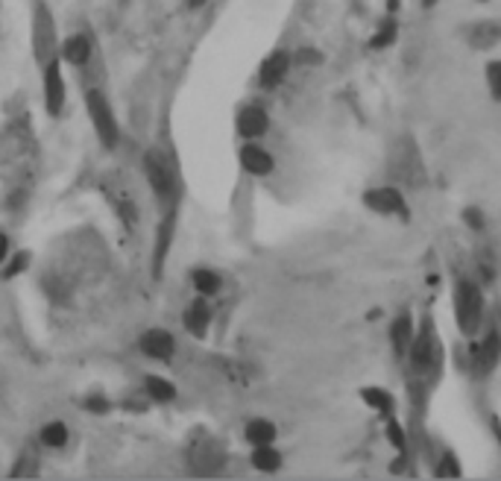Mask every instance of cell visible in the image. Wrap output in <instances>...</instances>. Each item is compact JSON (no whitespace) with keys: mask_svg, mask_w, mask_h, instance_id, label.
Segmentation results:
<instances>
[{"mask_svg":"<svg viewBox=\"0 0 501 481\" xmlns=\"http://www.w3.org/2000/svg\"><path fill=\"white\" fill-rule=\"evenodd\" d=\"M85 112L91 117V127L97 132L100 144L106 150H114L121 144V127H117V117H114L109 97L100 88H85Z\"/></svg>","mask_w":501,"mask_h":481,"instance_id":"277c9868","label":"cell"},{"mask_svg":"<svg viewBox=\"0 0 501 481\" xmlns=\"http://www.w3.org/2000/svg\"><path fill=\"white\" fill-rule=\"evenodd\" d=\"M384 6H387V15H396L402 9V0H384Z\"/></svg>","mask_w":501,"mask_h":481,"instance_id":"e575fe53","label":"cell"},{"mask_svg":"<svg viewBox=\"0 0 501 481\" xmlns=\"http://www.w3.org/2000/svg\"><path fill=\"white\" fill-rule=\"evenodd\" d=\"M364 206L381 218H399L408 223L411 221V208H408V200L404 194L396 188V185H381V188H370L364 194Z\"/></svg>","mask_w":501,"mask_h":481,"instance_id":"52a82bcc","label":"cell"},{"mask_svg":"<svg viewBox=\"0 0 501 481\" xmlns=\"http://www.w3.org/2000/svg\"><path fill=\"white\" fill-rule=\"evenodd\" d=\"M484 77H487L490 97H492L495 103H501V59L487 62V68H484Z\"/></svg>","mask_w":501,"mask_h":481,"instance_id":"484cf974","label":"cell"},{"mask_svg":"<svg viewBox=\"0 0 501 481\" xmlns=\"http://www.w3.org/2000/svg\"><path fill=\"white\" fill-rule=\"evenodd\" d=\"M138 347H141V352H144L147 358L171 361L173 352H176V338H173L171 332H164V329H147L144 334H141Z\"/></svg>","mask_w":501,"mask_h":481,"instance_id":"30bf717a","label":"cell"},{"mask_svg":"<svg viewBox=\"0 0 501 481\" xmlns=\"http://www.w3.org/2000/svg\"><path fill=\"white\" fill-rule=\"evenodd\" d=\"M38 440H41V446H47V449H62V446H68V440H70V428H68L62 420H50V423L41 426Z\"/></svg>","mask_w":501,"mask_h":481,"instance_id":"44dd1931","label":"cell"},{"mask_svg":"<svg viewBox=\"0 0 501 481\" xmlns=\"http://www.w3.org/2000/svg\"><path fill=\"white\" fill-rule=\"evenodd\" d=\"M141 164H144V176L150 182V188L156 191V197L161 200V206L164 208H173L176 197H179V179H176L173 164L167 162L164 153H158V150H147Z\"/></svg>","mask_w":501,"mask_h":481,"instance_id":"8992f818","label":"cell"},{"mask_svg":"<svg viewBox=\"0 0 501 481\" xmlns=\"http://www.w3.org/2000/svg\"><path fill=\"white\" fill-rule=\"evenodd\" d=\"M291 65H293V56H291L288 51H273L264 62H261V68H258V80H261V85H264V88H276V85H281L284 77H288Z\"/></svg>","mask_w":501,"mask_h":481,"instance_id":"7c38bea8","label":"cell"},{"mask_svg":"<svg viewBox=\"0 0 501 481\" xmlns=\"http://www.w3.org/2000/svg\"><path fill=\"white\" fill-rule=\"evenodd\" d=\"M241 167L252 176H270L273 174V153H267L264 147H258V144H244L241 147Z\"/></svg>","mask_w":501,"mask_h":481,"instance_id":"2e32d148","label":"cell"},{"mask_svg":"<svg viewBox=\"0 0 501 481\" xmlns=\"http://www.w3.org/2000/svg\"><path fill=\"white\" fill-rule=\"evenodd\" d=\"M390 174H393V179H399L404 185H422L425 167H422V159H419L411 138H404L399 144V150L390 156Z\"/></svg>","mask_w":501,"mask_h":481,"instance_id":"ba28073f","label":"cell"},{"mask_svg":"<svg viewBox=\"0 0 501 481\" xmlns=\"http://www.w3.org/2000/svg\"><path fill=\"white\" fill-rule=\"evenodd\" d=\"M85 411H91V414H106V411H112V402H109L106 396H100V393H91V396L85 399Z\"/></svg>","mask_w":501,"mask_h":481,"instance_id":"4dcf8cb0","label":"cell"},{"mask_svg":"<svg viewBox=\"0 0 501 481\" xmlns=\"http://www.w3.org/2000/svg\"><path fill=\"white\" fill-rule=\"evenodd\" d=\"M173 232H176V208H164V218H161V226H158V235H156V258H153V273L156 276L161 273L164 258H167V253H171Z\"/></svg>","mask_w":501,"mask_h":481,"instance_id":"9a60e30c","label":"cell"},{"mask_svg":"<svg viewBox=\"0 0 501 481\" xmlns=\"http://www.w3.org/2000/svg\"><path fill=\"white\" fill-rule=\"evenodd\" d=\"M408 367H411V376L414 379H428L440 370V341H437V332H434V323L431 320H422L414 332V341L408 347Z\"/></svg>","mask_w":501,"mask_h":481,"instance_id":"7a4b0ae2","label":"cell"},{"mask_svg":"<svg viewBox=\"0 0 501 481\" xmlns=\"http://www.w3.org/2000/svg\"><path fill=\"white\" fill-rule=\"evenodd\" d=\"M419 4H422L425 9H431V6H437V0H419Z\"/></svg>","mask_w":501,"mask_h":481,"instance_id":"8d00e7d4","label":"cell"},{"mask_svg":"<svg viewBox=\"0 0 501 481\" xmlns=\"http://www.w3.org/2000/svg\"><path fill=\"white\" fill-rule=\"evenodd\" d=\"M414 332H416V323H414V314L408 308L399 311L396 320L390 323V347L396 352V358H404L408 355V347L414 341Z\"/></svg>","mask_w":501,"mask_h":481,"instance_id":"5bb4252c","label":"cell"},{"mask_svg":"<svg viewBox=\"0 0 501 481\" xmlns=\"http://www.w3.org/2000/svg\"><path fill=\"white\" fill-rule=\"evenodd\" d=\"M434 475L437 478H460L463 475V470H460V464L455 458V452H443L440 455V464L434 467Z\"/></svg>","mask_w":501,"mask_h":481,"instance_id":"83f0119b","label":"cell"},{"mask_svg":"<svg viewBox=\"0 0 501 481\" xmlns=\"http://www.w3.org/2000/svg\"><path fill=\"white\" fill-rule=\"evenodd\" d=\"M41 88H44V106H47V115L50 117H59L62 109H65V100H68V88H65V77H62V59H50L47 65H41Z\"/></svg>","mask_w":501,"mask_h":481,"instance_id":"9c48e42d","label":"cell"},{"mask_svg":"<svg viewBox=\"0 0 501 481\" xmlns=\"http://www.w3.org/2000/svg\"><path fill=\"white\" fill-rule=\"evenodd\" d=\"M361 399L367 408H372V411L378 417H393L396 414V396L387 391V388H378V384H370V388L361 391Z\"/></svg>","mask_w":501,"mask_h":481,"instance_id":"ac0fdd59","label":"cell"},{"mask_svg":"<svg viewBox=\"0 0 501 481\" xmlns=\"http://www.w3.org/2000/svg\"><path fill=\"white\" fill-rule=\"evenodd\" d=\"M396 38H399V21H396V15H387L384 21L378 23V30H375L370 47H372V51H384V47H390Z\"/></svg>","mask_w":501,"mask_h":481,"instance_id":"cb8c5ba5","label":"cell"},{"mask_svg":"<svg viewBox=\"0 0 501 481\" xmlns=\"http://www.w3.org/2000/svg\"><path fill=\"white\" fill-rule=\"evenodd\" d=\"M252 467L261 470V472H279L281 470V452L273 449V443L252 446Z\"/></svg>","mask_w":501,"mask_h":481,"instance_id":"7402d4cb","label":"cell"},{"mask_svg":"<svg viewBox=\"0 0 501 481\" xmlns=\"http://www.w3.org/2000/svg\"><path fill=\"white\" fill-rule=\"evenodd\" d=\"M451 305H455V323L463 338H478V332L487 320V300L481 285L475 279H458L455 291H451Z\"/></svg>","mask_w":501,"mask_h":481,"instance_id":"6da1fadb","label":"cell"},{"mask_svg":"<svg viewBox=\"0 0 501 481\" xmlns=\"http://www.w3.org/2000/svg\"><path fill=\"white\" fill-rule=\"evenodd\" d=\"M6 264V270L0 273L4 279H12V276H21L23 270H27V264H30V253H15L9 261H4Z\"/></svg>","mask_w":501,"mask_h":481,"instance_id":"f546056e","label":"cell"},{"mask_svg":"<svg viewBox=\"0 0 501 481\" xmlns=\"http://www.w3.org/2000/svg\"><path fill=\"white\" fill-rule=\"evenodd\" d=\"M481 338L469 347V370L475 379H487L495 373L498 361H501V323L498 320H484L481 326Z\"/></svg>","mask_w":501,"mask_h":481,"instance_id":"3957f363","label":"cell"},{"mask_svg":"<svg viewBox=\"0 0 501 481\" xmlns=\"http://www.w3.org/2000/svg\"><path fill=\"white\" fill-rule=\"evenodd\" d=\"M144 391H147L150 399H156V402H161V405L176 399V384L167 381V379H161V376H147V379H144Z\"/></svg>","mask_w":501,"mask_h":481,"instance_id":"603a6c76","label":"cell"},{"mask_svg":"<svg viewBox=\"0 0 501 481\" xmlns=\"http://www.w3.org/2000/svg\"><path fill=\"white\" fill-rule=\"evenodd\" d=\"M387 440L393 443V449H396V452L408 455V435H404V426L396 420V414H393V417H387Z\"/></svg>","mask_w":501,"mask_h":481,"instance_id":"4316f807","label":"cell"},{"mask_svg":"<svg viewBox=\"0 0 501 481\" xmlns=\"http://www.w3.org/2000/svg\"><path fill=\"white\" fill-rule=\"evenodd\" d=\"M9 253H12V240H9L6 232H0V264H4V261L9 258Z\"/></svg>","mask_w":501,"mask_h":481,"instance_id":"836d02e7","label":"cell"},{"mask_svg":"<svg viewBox=\"0 0 501 481\" xmlns=\"http://www.w3.org/2000/svg\"><path fill=\"white\" fill-rule=\"evenodd\" d=\"M182 323H185V332H188V334H194V338H205V332H208V326H211V311L205 308L203 300H197V302H190V305L185 308Z\"/></svg>","mask_w":501,"mask_h":481,"instance_id":"d6986e66","label":"cell"},{"mask_svg":"<svg viewBox=\"0 0 501 481\" xmlns=\"http://www.w3.org/2000/svg\"><path fill=\"white\" fill-rule=\"evenodd\" d=\"M36 461H38L36 452H33V449H23L21 464H15V467L9 470V475H36V472H38V464H36Z\"/></svg>","mask_w":501,"mask_h":481,"instance_id":"f1b7e54d","label":"cell"},{"mask_svg":"<svg viewBox=\"0 0 501 481\" xmlns=\"http://www.w3.org/2000/svg\"><path fill=\"white\" fill-rule=\"evenodd\" d=\"M203 4H205V0H188V6H190V9H200Z\"/></svg>","mask_w":501,"mask_h":481,"instance_id":"d590c367","label":"cell"},{"mask_svg":"<svg viewBox=\"0 0 501 481\" xmlns=\"http://www.w3.org/2000/svg\"><path fill=\"white\" fill-rule=\"evenodd\" d=\"M463 221H466V226L475 229V232H481L484 223H487V221H484V211H481V208H475V206H469V208L463 211Z\"/></svg>","mask_w":501,"mask_h":481,"instance_id":"1f68e13d","label":"cell"},{"mask_svg":"<svg viewBox=\"0 0 501 481\" xmlns=\"http://www.w3.org/2000/svg\"><path fill=\"white\" fill-rule=\"evenodd\" d=\"M466 41L475 51H492L501 44V21H478L466 30Z\"/></svg>","mask_w":501,"mask_h":481,"instance_id":"e0dca14e","label":"cell"},{"mask_svg":"<svg viewBox=\"0 0 501 481\" xmlns=\"http://www.w3.org/2000/svg\"><path fill=\"white\" fill-rule=\"evenodd\" d=\"M235 127H237V135H244L249 141L261 138L267 130H270V115L267 109H261V106H244L241 112H237V120H235Z\"/></svg>","mask_w":501,"mask_h":481,"instance_id":"4fadbf2b","label":"cell"},{"mask_svg":"<svg viewBox=\"0 0 501 481\" xmlns=\"http://www.w3.org/2000/svg\"><path fill=\"white\" fill-rule=\"evenodd\" d=\"M244 438H247L252 446H267V443H276L279 428H276L270 420H264V417H255V420H249V423L244 426Z\"/></svg>","mask_w":501,"mask_h":481,"instance_id":"ffe728a7","label":"cell"},{"mask_svg":"<svg viewBox=\"0 0 501 481\" xmlns=\"http://www.w3.org/2000/svg\"><path fill=\"white\" fill-rule=\"evenodd\" d=\"M59 59L70 68H85L94 59V44L85 33H74L59 44Z\"/></svg>","mask_w":501,"mask_h":481,"instance_id":"8fae6325","label":"cell"},{"mask_svg":"<svg viewBox=\"0 0 501 481\" xmlns=\"http://www.w3.org/2000/svg\"><path fill=\"white\" fill-rule=\"evenodd\" d=\"M33 56L38 65H47L50 59L59 56V36H56V18L50 12V6L44 0L33 4Z\"/></svg>","mask_w":501,"mask_h":481,"instance_id":"5b68a950","label":"cell"},{"mask_svg":"<svg viewBox=\"0 0 501 481\" xmlns=\"http://www.w3.org/2000/svg\"><path fill=\"white\" fill-rule=\"evenodd\" d=\"M194 287H197V294H203V297H214L220 291V276L214 270H208V268H200V270H194Z\"/></svg>","mask_w":501,"mask_h":481,"instance_id":"d4e9b609","label":"cell"},{"mask_svg":"<svg viewBox=\"0 0 501 481\" xmlns=\"http://www.w3.org/2000/svg\"><path fill=\"white\" fill-rule=\"evenodd\" d=\"M296 62H302V65H311V62H314V65H320V62H323V56H320L317 51H299V53H296Z\"/></svg>","mask_w":501,"mask_h":481,"instance_id":"d6a6232c","label":"cell"}]
</instances>
